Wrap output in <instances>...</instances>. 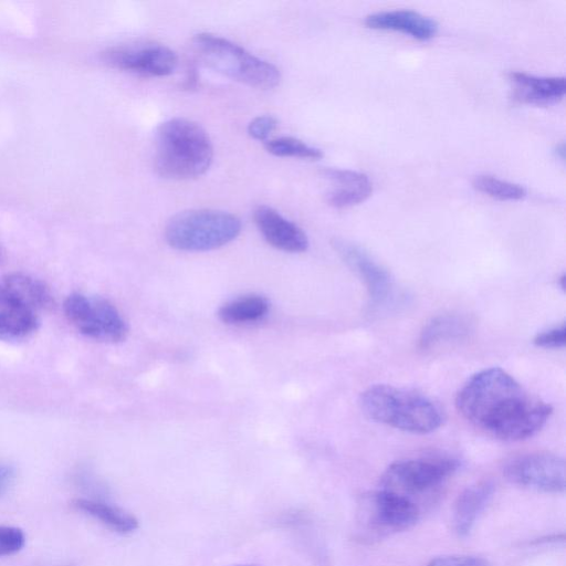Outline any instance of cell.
I'll list each match as a JSON object with an SVG mask.
<instances>
[{"instance_id":"2e32d148","label":"cell","mask_w":566,"mask_h":566,"mask_svg":"<svg viewBox=\"0 0 566 566\" xmlns=\"http://www.w3.org/2000/svg\"><path fill=\"white\" fill-rule=\"evenodd\" d=\"M367 28L397 31L419 41L432 39L439 30L438 22L412 10H391L371 13L365 18Z\"/></svg>"},{"instance_id":"d6986e66","label":"cell","mask_w":566,"mask_h":566,"mask_svg":"<svg viewBox=\"0 0 566 566\" xmlns=\"http://www.w3.org/2000/svg\"><path fill=\"white\" fill-rule=\"evenodd\" d=\"M71 504L74 510L97 520L118 534H129L138 528V520L132 513L105 500L77 497Z\"/></svg>"},{"instance_id":"9a60e30c","label":"cell","mask_w":566,"mask_h":566,"mask_svg":"<svg viewBox=\"0 0 566 566\" xmlns=\"http://www.w3.org/2000/svg\"><path fill=\"white\" fill-rule=\"evenodd\" d=\"M321 175L334 184L326 193V202L337 209L349 208L364 202L373 192V182L360 171L342 168H324Z\"/></svg>"},{"instance_id":"e0dca14e","label":"cell","mask_w":566,"mask_h":566,"mask_svg":"<svg viewBox=\"0 0 566 566\" xmlns=\"http://www.w3.org/2000/svg\"><path fill=\"white\" fill-rule=\"evenodd\" d=\"M494 483L485 480L465 488L453 507V528L459 537H467L475 526L494 494Z\"/></svg>"},{"instance_id":"7c38bea8","label":"cell","mask_w":566,"mask_h":566,"mask_svg":"<svg viewBox=\"0 0 566 566\" xmlns=\"http://www.w3.org/2000/svg\"><path fill=\"white\" fill-rule=\"evenodd\" d=\"M40 324V312L0 282V340H23L34 334Z\"/></svg>"},{"instance_id":"4316f807","label":"cell","mask_w":566,"mask_h":566,"mask_svg":"<svg viewBox=\"0 0 566 566\" xmlns=\"http://www.w3.org/2000/svg\"><path fill=\"white\" fill-rule=\"evenodd\" d=\"M428 566H491V564L480 556L448 555L433 558Z\"/></svg>"},{"instance_id":"cb8c5ba5","label":"cell","mask_w":566,"mask_h":566,"mask_svg":"<svg viewBox=\"0 0 566 566\" xmlns=\"http://www.w3.org/2000/svg\"><path fill=\"white\" fill-rule=\"evenodd\" d=\"M25 545V534L17 526L0 525V557L20 552Z\"/></svg>"},{"instance_id":"5b68a950","label":"cell","mask_w":566,"mask_h":566,"mask_svg":"<svg viewBox=\"0 0 566 566\" xmlns=\"http://www.w3.org/2000/svg\"><path fill=\"white\" fill-rule=\"evenodd\" d=\"M240 219L227 211L191 209L175 214L165 228L168 244L180 251L201 252L233 241L241 232Z\"/></svg>"},{"instance_id":"603a6c76","label":"cell","mask_w":566,"mask_h":566,"mask_svg":"<svg viewBox=\"0 0 566 566\" xmlns=\"http://www.w3.org/2000/svg\"><path fill=\"white\" fill-rule=\"evenodd\" d=\"M265 149L277 157H294L310 160H317L323 157V151L319 148L291 136L266 140Z\"/></svg>"},{"instance_id":"8992f818","label":"cell","mask_w":566,"mask_h":566,"mask_svg":"<svg viewBox=\"0 0 566 566\" xmlns=\"http://www.w3.org/2000/svg\"><path fill=\"white\" fill-rule=\"evenodd\" d=\"M63 312L71 325L88 338L118 343L127 336L125 319L104 297L71 293L63 303Z\"/></svg>"},{"instance_id":"52a82bcc","label":"cell","mask_w":566,"mask_h":566,"mask_svg":"<svg viewBox=\"0 0 566 566\" xmlns=\"http://www.w3.org/2000/svg\"><path fill=\"white\" fill-rule=\"evenodd\" d=\"M460 463L454 458L406 459L391 463L382 475L381 488L411 500L432 491L451 476Z\"/></svg>"},{"instance_id":"83f0119b","label":"cell","mask_w":566,"mask_h":566,"mask_svg":"<svg viewBox=\"0 0 566 566\" xmlns=\"http://www.w3.org/2000/svg\"><path fill=\"white\" fill-rule=\"evenodd\" d=\"M15 480V469L4 462H0V497L12 486Z\"/></svg>"},{"instance_id":"4dcf8cb0","label":"cell","mask_w":566,"mask_h":566,"mask_svg":"<svg viewBox=\"0 0 566 566\" xmlns=\"http://www.w3.org/2000/svg\"><path fill=\"white\" fill-rule=\"evenodd\" d=\"M233 566H256V565H233Z\"/></svg>"},{"instance_id":"ac0fdd59","label":"cell","mask_w":566,"mask_h":566,"mask_svg":"<svg viewBox=\"0 0 566 566\" xmlns=\"http://www.w3.org/2000/svg\"><path fill=\"white\" fill-rule=\"evenodd\" d=\"M473 329V322L467 315L446 313L432 317L423 326L419 346L430 348L441 343L467 338Z\"/></svg>"},{"instance_id":"44dd1931","label":"cell","mask_w":566,"mask_h":566,"mask_svg":"<svg viewBox=\"0 0 566 566\" xmlns=\"http://www.w3.org/2000/svg\"><path fill=\"white\" fill-rule=\"evenodd\" d=\"M0 282L18 293L38 312L48 311L53 306L54 301L50 289L34 276L14 272L3 275Z\"/></svg>"},{"instance_id":"8fae6325","label":"cell","mask_w":566,"mask_h":566,"mask_svg":"<svg viewBox=\"0 0 566 566\" xmlns=\"http://www.w3.org/2000/svg\"><path fill=\"white\" fill-rule=\"evenodd\" d=\"M332 245L347 266L364 282L371 304L386 307L396 301L397 289L391 274L357 244L335 238Z\"/></svg>"},{"instance_id":"9c48e42d","label":"cell","mask_w":566,"mask_h":566,"mask_svg":"<svg viewBox=\"0 0 566 566\" xmlns=\"http://www.w3.org/2000/svg\"><path fill=\"white\" fill-rule=\"evenodd\" d=\"M506 479L518 486L544 493H563L566 486V465L562 457L534 452L515 457L503 469Z\"/></svg>"},{"instance_id":"1f68e13d","label":"cell","mask_w":566,"mask_h":566,"mask_svg":"<svg viewBox=\"0 0 566 566\" xmlns=\"http://www.w3.org/2000/svg\"><path fill=\"white\" fill-rule=\"evenodd\" d=\"M0 259H1V251H0Z\"/></svg>"},{"instance_id":"ba28073f","label":"cell","mask_w":566,"mask_h":566,"mask_svg":"<svg viewBox=\"0 0 566 566\" xmlns=\"http://www.w3.org/2000/svg\"><path fill=\"white\" fill-rule=\"evenodd\" d=\"M359 515L363 532L384 537L413 526L420 509L413 500L381 488L363 500Z\"/></svg>"},{"instance_id":"f1b7e54d","label":"cell","mask_w":566,"mask_h":566,"mask_svg":"<svg viewBox=\"0 0 566 566\" xmlns=\"http://www.w3.org/2000/svg\"><path fill=\"white\" fill-rule=\"evenodd\" d=\"M564 154H565V150H564V145L560 144L556 147V155L559 157V158H564Z\"/></svg>"},{"instance_id":"7a4b0ae2","label":"cell","mask_w":566,"mask_h":566,"mask_svg":"<svg viewBox=\"0 0 566 566\" xmlns=\"http://www.w3.org/2000/svg\"><path fill=\"white\" fill-rule=\"evenodd\" d=\"M213 158V146L203 127L184 117L161 123L155 135V169L167 179L185 180L203 175Z\"/></svg>"},{"instance_id":"d4e9b609","label":"cell","mask_w":566,"mask_h":566,"mask_svg":"<svg viewBox=\"0 0 566 566\" xmlns=\"http://www.w3.org/2000/svg\"><path fill=\"white\" fill-rule=\"evenodd\" d=\"M277 119L272 115H260L254 117L248 125V134L255 140H269L271 134L277 127Z\"/></svg>"},{"instance_id":"f546056e","label":"cell","mask_w":566,"mask_h":566,"mask_svg":"<svg viewBox=\"0 0 566 566\" xmlns=\"http://www.w3.org/2000/svg\"><path fill=\"white\" fill-rule=\"evenodd\" d=\"M565 281H566V276H565V274H562V276L559 277V285L563 291H565V287H566Z\"/></svg>"},{"instance_id":"7402d4cb","label":"cell","mask_w":566,"mask_h":566,"mask_svg":"<svg viewBox=\"0 0 566 566\" xmlns=\"http://www.w3.org/2000/svg\"><path fill=\"white\" fill-rule=\"evenodd\" d=\"M475 190L502 201H516L526 196V189L518 184L496 178L491 175H478L472 180Z\"/></svg>"},{"instance_id":"5bb4252c","label":"cell","mask_w":566,"mask_h":566,"mask_svg":"<svg viewBox=\"0 0 566 566\" xmlns=\"http://www.w3.org/2000/svg\"><path fill=\"white\" fill-rule=\"evenodd\" d=\"M512 97L522 104L545 106L560 101L566 92L564 76H537L524 72H511Z\"/></svg>"},{"instance_id":"30bf717a","label":"cell","mask_w":566,"mask_h":566,"mask_svg":"<svg viewBox=\"0 0 566 566\" xmlns=\"http://www.w3.org/2000/svg\"><path fill=\"white\" fill-rule=\"evenodd\" d=\"M104 61L119 70L142 76L160 77L174 73L177 54L157 42H136L112 48L103 54Z\"/></svg>"},{"instance_id":"4fadbf2b","label":"cell","mask_w":566,"mask_h":566,"mask_svg":"<svg viewBox=\"0 0 566 566\" xmlns=\"http://www.w3.org/2000/svg\"><path fill=\"white\" fill-rule=\"evenodd\" d=\"M253 219L265 241L277 250L300 253L307 249L305 232L277 210L266 205L255 208Z\"/></svg>"},{"instance_id":"277c9868","label":"cell","mask_w":566,"mask_h":566,"mask_svg":"<svg viewBox=\"0 0 566 566\" xmlns=\"http://www.w3.org/2000/svg\"><path fill=\"white\" fill-rule=\"evenodd\" d=\"M192 48L206 66L251 87L269 90L281 81L274 64L222 36L198 33L192 38Z\"/></svg>"},{"instance_id":"484cf974","label":"cell","mask_w":566,"mask_h":566,"mask_svg":"<svg viewBox=\"0 0 566 566\" xmlns=\"http://www.w3.org/2000/svg\"><path fill=\"white\" fill-rule=\"evenodd\" d=\"M533 343L541 348H563L566 343L565 324L538 333Z\"/></svg>"},{"instance_id":"3957f363","label":"cell","mask_w":566,"mask_h":566,"mask_svg":"<svg viewBox=\"0 0 566 566\" xmlns=\"http://www.w3.org/2000/svg\"><path fill=\"white\" fill-rule=\"evenodd\" d=\"M360 409L373 421L410 433H429L443 422V412L428 396L391 385H374L360 395Z\"/></svg>"},{"instance_id":"6da1fadb","label":"cell","mask_w":566,"mask_h":566,"mask_svg":"<svg viewBox=\"0 0 566 566\" xmlns=\"http://www.w3.org/2000/svg\"><path fill=\"white\" fill-rule=\"evenodd\" d=\"M455 406L472 424L506 441L531 438L553 412L549 403L531 395L499 367L472 375L458 391Z\"/></svg>"},{"instance_id":"ffe728a7","label":"cell","mask_w":566,"mask_h":566,"mask_svg":"<svg viewBox=\"0 0 566 566\" xmlns=\"http://www.w3.org/2000/svg\"><path fill=\"white\" fill-rule=\"evenodd\" d=\"M270 310L269 301L259 294H247L223 304L219 318L229 325L251 324L263 319Z\"/></svg>"}]
</instances>
